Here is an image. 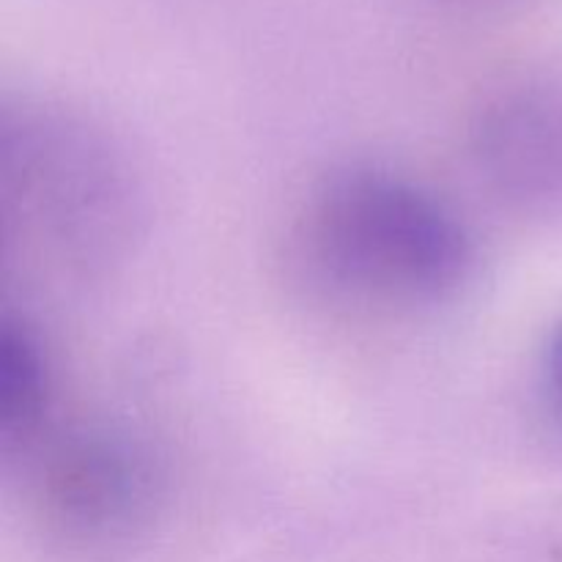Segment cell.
<instances>
[{
  "label": "cell",
  "mask_w": 562,
  "mask_h": 562,
  "mask_svg": "<svg viewBox=\"0 0 562 562\" xmlns=\"http://www.w3.org/2000/svg\"><path fill=\"white\" fill-rule=\"evenodd\" d=\"M305 258L322 283L373 305H434L472 267V239L434 190L379 165H346L307 198Z\"/></svg>",
  "instance_id": "6da1fadb"
},
{
  "label": "cell",
  "mask_w": 562,
  "mask_h": 562,
  "mask_svg": "<svg viewBox=\"0 0 562 562\" xmlns=\"http://www.w3.org/2000/svg\"><path fill=\"white\" fill-rule=\"evenodd\" d=\"M135 195L102 132L49 108L3 119V228L22 258L77 272L130 234Z\"/></svg>",
  "instance_id": "7a4b0ae2"
},
{
  "label": "cell",
  "mask_w": 562,
  "mask_h": 562,
  "mask_svg": "<svg viewBox=\"0 0 562 562\" xmlns=\"http://www.w3.org/2000/svg\"><path fill=\"white\" fill-rule=\"evenodd\" d=\"M467 143L486 190L510 212L562 225V75H516L483 93Z\"/></svg>",
  "instance_id": "3957f363"
},
{
  "label": "cell",
  "mask_w": 562,
  "mask_h": 562,
  "mask_svg": "<svg viewBox=\"0 0 562 562\" xmlns=\"http://www.w3.org/2000/svg\"><path fill=\"white\" fill-rule=\"evenodd\" d=\"M36 492L44 514L58 527L75 536L113 538L151 516L159 470L135 434L82 423L44 445Z\"/></svg>",
  "instance_id": "277c9868"
},
{
  "label": "cell",
  "mask_w": 562,
  "mask_h": 562,
  "mask_svg": "<svg viewBox=\"0 0 562 562\" xmlns=\"http://www.w3.org/2000/svg\"><path fill=\"white\" fill-rule=\"evenodd\" d=\"M49 406V368L42 344L20 318L0 329V437L5 453H25L44 428Z\"/></svg>",
  "instance_id": "5b68a950"
},
{
  "label": "cell",
  "mask_w": 562,
  "mask_h": 562,
  "mask_svg": "<svg viewBox=\"0 0 562 562\" xmlns=\"http://www.w3.org/2000/svg\"><path fill=\"white\" fill-rule=\"evenodd\" d=\"M543 387H547L549 404L562 417V322L549 335L547 351H543Z\"/></svg>",
  "instance_id": "8992f818"
}]
</instances>
